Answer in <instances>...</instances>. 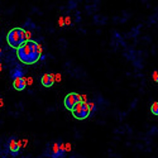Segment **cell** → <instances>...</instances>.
Instances as JSON below:
<instances>
[{
    "mask_svg": "<svg viewBox=\"0 0 158 158\" xmlns=\"http://www.w3.org/2000/svg\"><path fill=\"white\" fill-rule=\"evenodd\" d=\"M54 80L56 77L52 75V74H43L42 77H41V84L44 86V87H52L53 84H54Z\"/></svg>",
    "mask_w": 158,
    "mask_h": 158,
    "instance_id": "cell-7",
    "label": "cell"
},
{
    "mask_svg": "<svg viewBox=\"0 0 158 158\" xmlns=\"http://www.w3.org/2000/svg\"><path fill=\"white\" fill-rule=\"evenodd\" d=\"M150 113L153 114V115H157L158 117V101H154L150 106Z\"/></svg>",
    "mask_w": 158,
    "mask_h": 158,
    "instance_id": "cell-10",
    "label": "cell"
},
{
    "mask_svg": "<svg viewBox=\"0 0 158 158\" xmlns=\"http://www.w3.org/2000/svg\"><path fill=\"white\" fill-rule=\"evenodd\" d=\"M2 56H3V49L0 48V57H2Z\"/></svg>",
    "mask_w": 158,
    "mask_h": 158,
    "instance_id": "cell-14",
    "label": "cell"
},
{
    "mask_svg": "<svg viewBox=\"0 0 158 158\" xmlns=\"http://www.w3.org/2000/svg\"><path fill=\"white\" fill-rule=\"evenodd\" d=\"M10 77L12 80H15V78H19V77H24V71L20 66H17L14 67L12 71H10Z\"/></svg>",
    "mask_w": 158,
    "mask_h": 158,
    "instance_id": "cell-9",
    "label": "cell"
},
{
    "mask_svg": "<svg viewBox=\"0 0 158 158\" xmlns=\"http://www.w3.org/2000/svg\"><path fill=\"white\" fill-rule=\"evenodd\" d=\"M42 54V47L34 41H27L17 49L18 60L24 64H34L37 63Z\"/></svg>",
    "mask_w": 158,
    "mask_h": 158,
    "instance_id": "cell-1",
    "label": "cell"
},
{
    "mask_svg": "<svg viewBox=\"0 0 158 158\" xmlns=\"http://www.w3.org/2000/svg\"><path fill=\"white\" fill-rule=\"evenodd\" d=\"M87 104H89V110H90V115H92V114L95 113V110H96V105H95V103H94V101H89Z\"/></svg>",
    "mask_w": 158,
    "mask_h": 158,
    "instance_id": "cell-11",
    "label": "cell"
},
{
    "mask_svg": "<svg viewBox=\"0 0 158 158\" xmlns=\"http://www.w3.org/2000/svg\"><path fill=\"white\" fill-rule=\"evenodd\" d=\"M81 101H82V97H81L80 94H77V92H71V94H68L66 97H64L63 105H64L66 109L72 111L75 107H76V105L80 104Z\"/></svg>",
    "mask_w": 158,
    "mask_h": 158,
    "instance_id": "cell-5",
    "label": "cell"
},
{
    "mask_svg": "<svg viewBox=\"0 0 158 158\" xmlns=\"http://www.w3.org/2000/svg\"><path fill=\"white\" fill-rule=\"evenodd\" d=\"M20 147H21L20 142L17 140L15 137H10V138L8 139V142H6V148H8V152H9L13 157H17V156L19 154Z\"/></svg>",
    "mask_w": 158,
    "mask_h": 158,
    "instance_id": "cell-6",
    "label": "cell"
},
{
    "mask_svg": "<svg viewBox=\"0 0 158 158\" xmlns=\"http://www.w3.org/2000/svg\"><path fill=\"white\" fill-rule=\"evenodd\" d=\"M0 158H6V157H0Z\"/></svg>",
    "mask_w": 158,
    "mask_h": 158,
    "instance_id": "cell-16",
    "label": "cell"
},
{
    "mask_svg": "<svg viewBox=\"0 0 158 158\" xmlns=\"http://www.w3.org/2000/svg\"><path fill=\"white\" fill-rule=\"evenodd\" d=\"M56 80H57V81H60V80H61V76H60V75H57V76H56Z\"/></svg>",
    "mask_w": 158,
    "mask_h": 158,
    "instance_id": "cell-13",
    "label": "cell"
},
{
    "mask_svg": "<svg viewBox=\"0 0 158 158\" xmlns=\"http://www.w3.org/2000/svg\"><path fill=\"white\" fill-rule=\"evenodd\" d=\"M13 87L17 91H23V90L27 87V80H25V77H19V78L13 80Z\"/></svg>",
    "mask_w": 158,
    "mask_h": 158,
    "instance_id": "cell-8",
    "label": "cell"
},
{
    "mask_svg": "<svg viewBox=\"0 0 158 158\" xmlns=\"http://www.w3.org/2000/svg\"><path fill=\"white\" fill-rule=\"evenodd\" d=\"M28 38H29V34L25 29H23V28H13L6 35V42L12 48L18 49L27 41H29Z\"/></svg>",
    "mask_w": 158,
    "mask_h": 158,
    "instance_id": "cell-2",
    "label": "cell"
},
{
    "mask_svg": "<svg viewBox=\"0 0 158 158\" xmlns=\"http://www.w3.org/2000/svg\"><path fill=\"white\" fill-rule=\"evenodd\" d=\"M72 115L74 118L78 120H84L86 118L90 117V110H89V104L87 101H81L80 104H77L76 107L72 110Z\"/></svg>",
    "mask_w": 158,
    "mask_h": 158,
    "instance_id": "cell-4",
    "label": "cell"
},
{
    "mask_svg": "<svg viewBox=\"0 0 158 158\" xmlns=\"http://www.w3.org/2000/svg\"><path fill=\"white\" fill-rule=\"evenodd\" d=\"M0 106H3V100L0 99Z\"/></svg>",
    "mask_w": 158,
    "mask_h": 158,
    "instance_id": "cell-15",
    "label": "cell"
},
{
    "mask_svg": "<svg viewBox=\"0 0 158 158\" xmlns=\"http://www.w3.org/2000/svg\"><path fill=\"white\" fill-rule=\"evenodd\" d=\"M153 80L156 82H158V72H157V71H154V72H153Z\"/></svg>",
    "mask_w": 158,
    "mask_h": 158,
    "instance_id": "cell-12",
    "label": "cell"
},
{
    "mask_svg": "<svg viewBox=\"0 0 158 158\" xmlns=\"http://www.w3.org/2000/svg\"><path fill=\"white\" fill-rule=\"evenodd\" d=\"M66 152V143H63L62 140H54L47 144L43 154L47 158H64Z\"/></svg>",
    "mask_w": 158,
    "mask_h": 158,
    "instance_id": "cell-3",
    "label": "cell"
}]
</instances>
